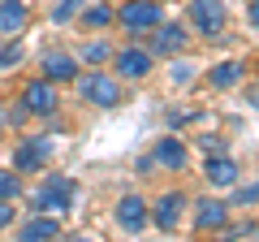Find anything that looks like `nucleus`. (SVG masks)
<instances>
[{
  "instance_id": "f257e3e1",
  "label": "nucleus",
  "mask_w": 259,
  "mask_h": 242,
  "mask_svg": "<svg viewBox=\"0 0 259 242\" xmlns=\"http://www.w3.org/2000/svg\"><path fill=\"white\" fill-rule=\"evenodd\" d=\"M78 195V186H74V177H65V173H52L44 182V186L35 190V212H69V199Z\"/></svg>"
},
{
  "instance_id": "f03ea898",
  "label": "nucleus",
  "mask_w": 259,
  "mask_h": 242,
  "mask_svg": "<svg viewBox=\"0 0 259 242\" xmlns=\"http://www.w3.org/2000/svg\"><path fill=\"white\" fill-rule=\"evenodd\" d=\"M117 18H121V26L125 30H156L160 26V5L156 0H130V5H121L117 9Z\"/></svg>"
},
{
  "instance_id": "7ed1b4c3",
  "label": "nucleus",
  "mask_w": 259,
  "mask_h": 242,
  "mask_svg": "<svg viewBox=\"0 0 259 242\" xmlns=\"http://www.w3.org/2000/svg\"><path fill=\"white\" fill-rule=\"evenodd\" d=\"M78 91H82V100L100 104V108H112V104H121V83L108 74H87L82 83H78Z\"/></svg>"
},
{
  "instance_id": "20e7f679",
  "label": "nucleus",
  "mask_w": 259,
  "mask_h": 242,
  "mask_svg": "<svg viewBox=\"0 0 259 242\" xmlns=\"http://www.w3.org/2000/svg\"><path fill=\"white\" fill-rule=\"evenodd\" d=\"M190 22H194V30L216 39L225 30V5L221 0H190Z\"/></svg>"
},
{
  "instance_id": "39448f33",
  "label": "nucleus",
  "mask_w": 259,
  "mask_h": 242,
  "mask_svg": "<svg viewBox=\"0 0 259 242\" xmlns=\"http://www.w3.org/2000/svg\"><path fill=\"white\" fill-rule=\"evenodd\" d=\"M117 225L125 233H143V225H147V204H143L139 195H125L117 204Z\"/></svg>"
},
{
  "instance_id": "423d86ee",
  "label": "nucleus",
  "mask_w": 259,
  "mask_h": 242,
  "mask_svg": "<svg viewBox=\"0 0 259 242\" xmlns=\"http://www.w3.org/2000/svg\"><path fill=\"white\" fill-rule=\"evenodd\" d=\"M117 74L121 78H147L151 74V56L143 48H125V52H117Z\"/></svg>"
},
{
  "instance_id": "0eeeda50",
  "label": "nucleus",
  "mask_w": 259,
  "mask_h": 242,
  "mask_svg": "<svg viewBox=\"0 0 259 242\" xmlns=\"http://www.w3.org/2000/svg\"><path fill=\"white\" fill-rule=\"evenodd\" d=\"M26 30V5L22 0H0V35H22Z\"/></svg>"
},
{
  "instance_id": "6e6552de",
  "label": "nucleus",
  "mask_w": 259,
  "mask_h": 242,
  "mask_svg": "<svg viewBox=\"0 0 259 242\" xmlns=\"http://www.w3.org/2000/svg\"><path fill=\"white\" fill-rule=\"evenodd\" d=\"M44 160H48V139H30V143H22V147H18L13 169H22V173H35Z\"/></svg>"
},
{
  "instance_id": "1a4fd4ad",
  "label": "nucleus",
  "mask_w": 259,
  "mask_h": 242,
  "mask_svg": "<svg viewBox=\"0 0 259 242\" xmlns=\"http://www.w3.org/2000/svg\"><path fill=\"white\" fill-rule=\"evenodd\" d=\"M182 208H186V195H177V190H168L164 199L156 204V225L160 229H177V221H182Z\"/></svg>"
},
{
  "instance_id": "9d476101",
  "label": "nucleus",
  "mask_w": 259,
  "mask_h": 242,
  "mask_svg": "<svg viewBox=\"0 0 259 242\" xmlns=\"http://www.w3.org/2000/svg\"><path fill=\"white\" fill-rule=\"evenodd\" d=\"M22 100H26L30 112H44V117H48V112H56V91L48 83H30L26 91H22Z\"/></svg>"
},
{
  "instance_id": "9b49d317",
  "label": "nucleus",
  "mask_w": 259,
  "mask_h": 242,
  "mask_svg": "<svg viewBox=\"0 0 259 242\" xmlns=\"http://www.w3.org/2000/svg\"><path fill=\"white\" fill-rule=\"evenodd\" d=\"M44 74L52 78V83H65V78L78 74V61H74L69 52H48V56H44Z\"/></svg>"
},
{
  "instance_id": "f8f14e48",
  "label": "nucleus",
  "mask_w": 259,
  "mask_h": 242,
  "mask_svg": "<svg viewBox=\"0 0 259 242\" xmlns=\"http://www.w3.org/2000/svg\"><path fill=\"white\" fill-rule=\"evenodd\" d=\"M194 225H199V229H225V225H229V208L216 204V199H203V204H199V216H194Z\"/></svg>"
},
{
  "instance_id": "ddd939ff",
  "label": "nucleus",
  "mask_w": 259,
  "mask_h": 242,
  "mask_svg": "<svg viewBox=\"0 0 259 242\" xmlns=\"http://www.w3.org/2000/svg\"><path fill=\"white\" fill-rule=\"evenodd\" d=\"M207 182H212V186H233V182H238V165H233L229 156H212L207 160Z\"/></svg>"
},
{
  "instance_id": "4468645a",
  "label": "nucleus",
  "mask_w": 259,
  "mask_h": 242,
  "mask_svg": "<svg viewBox=\"0 0 259 242\" xmlns=\"http://www.w3.org/2000/svg\"><path fill=\"white\" fill-rule=\"evenodd\" d=\"M151 160L164 165V169H186V147L177 139H160V147L151 151Z\"/></svg>"
},
{
  "instance_id": "2eb2a0df",
  "label": "nucleus",
  "mask_w": 259,
  "mask_h": 242,
  "mask_svg": "<svg viewBox=\"0 0 259 242\" xmlns=\"http://www.w3.org/2000/svg\"><path fill=\"white\" fill-rule=\"evenodd\" d=\"M182 48H186V30L182 26H156V52L173 56V52H182Z\"/></svg>"
},
{
  "instance_id": "dca6fc26",
  "label": "nucleus",
  "mask_w": 259,
  "mask_h": 242,
  "mask_svg": "<svg viewBox=\"0 0 259 242\" xmlns=\"http://www.w3.org/2000/svg\"><path fill=\"white\" fill-rule=\"evenodd\" d=\"M22 238L35 242V238H61V221H52V216H30L26 229H22Z\"/></svg>"
},
{
  "instance_id": "f3484780",
  "label": "nucleus",
  "mask_w": 259,
  "mask_h": 242,
  "mask_svg": "<svg viewBox=\"0 0 259 242\" xmlns=\"http://www.w3.org/2000/svg\"><path fill=\"white\" fill-rule=\"evenodd\" d=\"M233 83H242V65L238 61H221L212 69V87H233Z\"/></svg>"
},
{
  "instance_id": "a211bd4d",
  "label": "nucleus",
  "mask_w": 259,
  "mask_h": 242,
  "mask_svg": "<svg viewBox=\"0 0 259 242\" xmlns=\"http://www.w3.org/2000/svg\"><path fill=\"white\" fill-rule=\"evenodd\" d=\"M112 18H117V9H112V5H95V9L82 18V26H87V30H104Z\"/></svg>"
},
{
  "instance_id": "6ab92c4d",
  "label": "nucleus",
  "mask_w": 259,
  "mask_h": 242,
  "mask_svg": "<svg viewBox=\"0 0 259 242\" xmlns=\"http://www.w3.org/2000/svg\"><path fill=\"white\" fill-rule=\"evenodd\" d=\"M18 195H22V182H18V173L0 169V199H18Z\"/></svg>"
},
{
  "instance_id": "aec40b11",
  "label": "nucleus",
  "mask_w": 259,
  "mask_h": 242,
  "mask_svg": "<svg viewBox=\"0 0 259 242\" xmlns=\"http://www.w3.org/2000/svg\"><path fill=\"white\" fill-rule=\"evenodd\" d=\"M87 61H91V65H100V61H112V48H108V39H95V44H87Z\"/></svg>"
},
{
  "instance_id": "412c9836",
  "label": "nucleus",
  "mask_w": 259,
  "mask_h": 242,
  "mask_svg": "<svg viewBox=\"0 0 259 242\" xmlns=\"http://www.w3.org/2000/svg\"><path fill=\"white\" fill-rule=\"evenodd\" d=\"M78 9H82V0H56V9H52V22H69Z\"/></svg>"
},
{
  "instance_id": "4be33fe9",
  "label": "nucleus",
  "mask_w": 259,
  "mask_h": 242,
  "mask_svg": "<svg viewBox=\"0 0 259 242\" xmlns=\"http://www.w3.org/2000/svg\"><path fill=\"white\" fill-rule=\"evenodd\" d=\"M22 61V44H9L5 52H0V69H9V65H18Z\"/></svg>"
},
{
  "instance_id": "5701e85b",
  "label": "nucleus",
  "mask_w": 259,
  "mask_h": 242,
  "mask_svg": "<svg viewBox=\"0 0 259 242\" xmlns=\"http://www.w3.org/2000/svg\"><path fill=\"white\" fill-rule=\"evenodd\" d=\"M199 147H203V151H212V156H221V151H225V143H221V139H207V134H203V139H199Z\"/></svg>"
},
{
  "instance_id": "b1692460",
  "label": "nucleus",
  "mask_w": 259,
  "mask_h": 242,
  "mask_svg": "<svg viewBox=\"0 0 259 242\" xmlns=\"http://www.w3.org/2000/svg\"><path fill=\"white\" fill-rule=\"evenodd\" d=\"M255 199H259V182L246 186V190H238V204H255Z\"/></svg>"
},
{
  "instance_id": "393cba45",
  "label": "nucleus",
  "mask_w": 259,
  "mask_h": 242,
  "mask_svg": "<svg viewBox=\"0 0 259 242\" xmlns=\"http://www.w3.org/2000/svg\"><path fill=\"white\" fill-rule=\"evenodd\" d=\"M9 225H13V208L0 199V229H9Z\"/></svg>"
},
{
  "instance_id": "a878e982",
  "label": "nucleus",
  "mask_w": 259,
  "mask_h": 242,
  "mask_svg": "<svg viewBox=\"0 0 259 242\" xmlns=\"http://www.w3.org/2000/svg\"><path fill=\"white\" fill-rule=\"evenodd\" d=\"M246 18H250V26L259 30V0H255V5H250V13H246Z\"/></svg>"
},
{
  "instance_id": "bb28decb",
  "label": "nucleus",
  "mask_w": 259,
  "mask_h": 242,
  "mask_svg": "<svg viewBox=\"0 0 259 242\" xmlns=\"http://www.w3.org/2000/svg\"><path fill=\"white\" fill-rule=\"evenodd\" d=\"M250 104H255V108H259V91H250Z\"/></svg>"
},
{
  "instance_id": "cd10ccee",
  "label": "nucleus",
  "mask_w": 259,
  "mask_h": 242,
  "mask_svg": "<svg viewBox=\"0 0 259 242\" xmlns=\"http://www.w3.org/2000/svg\"><path fill=\"white\" fill-rule=\"evenodd\" d=\"M0 126H5V112H0Z\"/></svg>"
}]
</instances>
